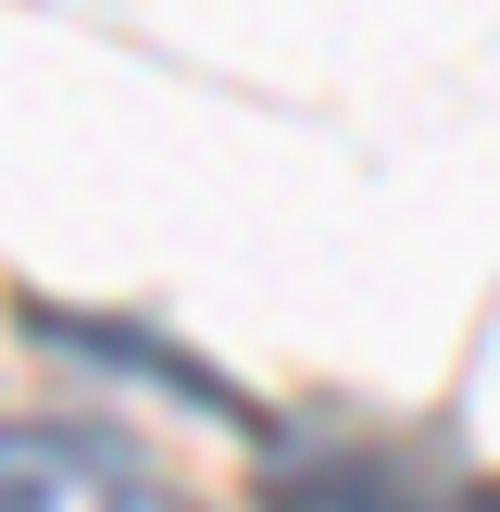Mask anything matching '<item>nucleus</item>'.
Returning a JSON list of instances; mask_svg holds the SVG:
<instances>
[{
  "mask_svg": "<svg viewBox=\"0 0 500 512\" xmlns=\"http://www.w3.org/2000/svg\"><path fill=\"white\" fill-rule=\"evenodd\" d=\"M263 512H475L400 425H263Z\"/></svg>",
  "mask_w": 500,
  "mask_h": 512,
  "instance_id": "obj_1",
  "label": "nucleus"
},
{
  "mask_svg": "<svg viewBox=\"0 0 500 512\" xmlns=\"http://www.w3.org/2000/svg\"><path fill=\"white\" fill-rule=\"evenodd\" d=\"M0 512H200V500L138 438H113V425L13 413V438H0Z\"/></svg>",
  "mask_w": 500,
  "mask_h": 512,
  "instance_id": "obj_2",
  "label": "nucleus"
},
{
  "mask_svg": "<svg viewBox=\"0 0 500 512\" xmlns=\"http://www.w3.org/2000/svg\"><path fill=\"white\" fill-rule=\"evenodd\" d=\"M475 512H500V488H475Z\"/></svg>",
  "mask_w": 500,
  "mask_h": 512,
  "instance_id": "obj_3",
  "label": "nucleus"
}]
</instances>
